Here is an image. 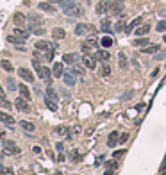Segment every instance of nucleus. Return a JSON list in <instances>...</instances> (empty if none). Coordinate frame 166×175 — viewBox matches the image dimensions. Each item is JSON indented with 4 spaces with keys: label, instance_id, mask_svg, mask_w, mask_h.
Wrapping results in <instances>:
<instances>
[{
    "label": "nucleus",
    "instance_id": "nucleus-1",
    "mask_svg": "<svg viewBox=\"0 0 166 175\" xmlns=\"http://www.w3.org/2000/svg\"><path fill=\"white\" fill-rule=\"evenodd\" d=\"M109 13L111 15H116V16H122V13H123V0H112L109 5Z\"/></svg>",
    "mask_w": 166,
    "mask_h": 175
},
{
    "label": "nucleus",
    "instance_id": "nucleus-2",
    "mask_svg": "<svg viewBox=\"0 0 166 175\" xmlns=\"http://www.w3.org/2000/svg\"><path fill=\"white\" fill-rule=\"evenodd\" d=\"M93 31H95V29H93L90 23H79V25L75 27V34H77V36H86V34H91Z\"/></svg>",
    "mask_w": 166,
    "mask_h": 175
},
{
    "label": "nucleus",
    "instance_id": "nucleus-3",
    "mask_svg": "<svg viewBox=\"0 0 166 175\" xmlns=\"http://www.w3.org/2000/svg\"><path fill=\"white\" fill-rule=\"evenodd\" d=\"M36 72H37V77L39 79H43L45 82H50V77H52V70H50V68H47V66H37Z\"/></svg>",
    "mask_w": 166,
    "mask_h": 175
},
{
    "label": "nucleus",
    "instance_id": "nucleus-4",
    "mask_svg": "<svg viewBox=\"0 0 166 175\" xmlns=\"http://www.w3.org/2000/svg\"><path fill=\"white\" fill-rule=\"evenodd\" d=\"M96 61H98V59L95 57V56H91V54H84V56H82V64H84L86 68H90V70H95V68H96Z\"/></svg>",
    "mask_w": 166,
    "mask_h": 175
},
{
    "label": "nucleus",
    "instance_id": "nucleus-5",
    "mask_svg": "<svg viewBox=\"0 0 166 175\" xmlns=\"http://www.w3.org/2000/svg\"><path fill=\"white\" fill-rule=\"evenodd\" d=\"M80 48H82V52H84V54H90L91 50L95 52V50H96V39H95V38H88L84 43H82V47H80Z\"/></svg>",
    "mask_w": 166,
    "mask_h": 175
},
{
    "label": "nucleus",
    "instance_id": "nucleus-6",
    "mask_svg": "<svg viewBox=\"0 0 166 175\" xmlns=\"http://www.w3.org/2000/svg\"><path fill=\"white\" fill-rule=\"evenodd\" d=\"M15 105H16V109H18V111H21V113H29V111H31V105H29L27 98H23V97H18V98H16Z\"/></svg>",
    "mask_w": 166,
    "mask_h": 175
},
{
    "label": "nucleus",
    "instance_id": "nucleus-7",
    "mask_svg": "<svg viewBox=\"0 0 166 175\" xmlns=\"http://www.w3.org/2000/svg\"><path fill=\"white\" fill-rule=\"evenodd\" d=\"M109 5H111L109 0H100V2L95 5L96 15H106V13H109Z\"/></svg>",
    "mask_w": 166,
    "mask_h": 175
},
{
    "label": "nucleus",
    "instance_id": "nucleus-8",
    "mask_svg": "<svg viewBox=\"0 0 166 175\" xmlns=\"http://www.w3.org/2000/svg\"><path fill=\"white\" fill-rule=\"evenodd\" d=\"M34 47H36V52H48V50H54V47L48 43V41H45V39H39L34 43Z\"/></svg>",
    "mask_w": 166,
    "mask_h": 175
},
{
    "label": "nucleus",
    "instance_id": "nucleus-9",
    "mask_svg": "<svg viewBox=\"0 0 166 175\" xmlns=\"http://www.w3.org/2000/svg\"><path fill=\"white\" fill-rule=\"evenodd\" d=\"M64 15H68V16H82L84 15V9L80 7V5H72V7H68V9H64Z\"/></svg>",
    "mask_w": 166,
    "mask_h": 175
},
{
    "label": "nucleus",
    "instance_id": "nucleus-10",
    "mask_svg": "<svg viewBox=\"0 0 166 175\" xmlns=\"http://www.w3.org/2000/svg\"><path fill=\"white\" fill-rule=\"evenodd\" d=\"M63 80H64L66 86H75V84H77V77H75V73L72 70H68V72L63 73Z\"/></svg>",
    "mask_w": 166,
    "mask_h": 175
},
{
    "label": "nucleus",
    "instance_id": "nucleus-11",
    "mask_svg": "<svg viewBox=\"0 0 166 175\" xmlns=\"http://www.w3.org/2000/svg\"><path fill=\"white\" fill-rule=\"evenodd\" d=\"M2 143H4V148H5L9 154H13V156L20 154V148L16 147V145H15V143H13V141H9V139H4Z\"/></svg>",
    "mask_w": 166,
    "mask_h": 175
},
{
    "label": "nucleus",
    "instance_id": "nucleus-12",
    "mask_svg": "<svg viewBox=\"0 0 166 175\" xmlns=\"http://www.w3.org/2000/svg\"><path fill=\"white\" fill-rule=\"evenodd\" d=\"M18 75L23 79L25 82H34V75H32V72H31L29 68H20V70H18Z\"/></svg>",
    "mask_w": 166,
    "mask_h": 175
},
{
    "label": "nucleus",
    "instance_id": "nucleus-13",
    "mask_svg": "<svg viewBox=\"0 0 166 175\" xmlns=\"http://www.w3.org/2000/svg\"><path fill=\"white\" fill-rule=\"evenodd\" d=\"M63 61H64L66 64H75V63L79 61V54H75V52L64 54V56H63Z\"/></svg>",
    "mask_w": 166,
    "mask_h": 175
},
{
    "label": "nucleus",
    "instance_id": "nucleus-14",
    "mask_svg": "<svg viewBox=\"0 0 166 175\" xmlns=\"http://www.w3.org/2000/svg\"><path fill=\"white\" fill-rule=\"evenodd\" d=\"M148 32H150V25H148V23H143L141 27H138V29L134 31L136 38H139V36H147Z\"/></svg>",
    "mask_w": 166,
    "mask_h": 175
},
{
    "label": "nucleus",
    "instance_id": "nucleus-15",
    "mask_svg": "<svg viewBox=\"0 0 166 175\" xmlns=\"http://www.w3.org/2000/svg\"><path fill=\"white\" fill-rule=\"evenodd\" d=\"M13 34L18 36V38H21V39H27L29 36H31V31H27V29H23V27H16Z\"/></svg>",
    "mask_w": 166,
    "mask_h": 175
},
{
    "label": "nucleus",
    "instance_id": "nucleus-16",
    "mask_svg": "<svg viewBox=\"0 0 166 175\" xmlns=\"http://www.w3.org/2000/svg\"><path fill=\"white\" fill-rule=\"evenodd\" d=\"M52 38L54 39H64L66 38V31L61 29V27H55V29H52Z\"/></svg>",
    "mask_w": 166,
    "mask_h": 175
},
{
    "label": "nucleus",
    "instance_id": "nucleus-17",
    "mask_svg": "<svg viewBox=\"0 0 166 175\" xmlns=\"http://www.w3.org/2000/svg\"><path fill=\"white\" fill-rule=\"evenodd\" d=\"M63 73H64L63 64H61V63H55L54 66H52V75H54V77H63Z\"/></svg>",
    "mask_w": 166,
    "mask_h": 175
},
{
    "label": "nucleus",
    "instance_id": "nucleus-18",
    "mask_svg": "<svg viewBox=\"0 0 166 175\" xmlns=\"http://www.w3.org/2000/svg\"><path fill=\"white\" fill-rule=\"evenodd\" d=\"M0 122L5 123V125H13V123H15V118L11 116V115H7V113H4V111H0Z\"/></svg>",
    "mask_w": 166,
    "mask_h": 175
},
{
    "label": "nucleus",
    "instance_id": "nucleus-19",
    "mask_svg": "<svg viewBox=\"0 0 166 175\" xmlns=\"http://www.w3.org/2000/svg\"><path fill=\"white\" fill-rule=\"evenodd\" d=\"M118 138H120V134H118L116 131H112V132L109 134V139H107V147H109V148L116 147V143H118Z\"/></svg>",
    "mask_w": 166,
    "mask_h": 175
},
{
    "label": "nucleus",
    "instance_id": "nucleus-20",
    "mask_svg": "<svg viewBox=\"0 0 166 175\" xmlns=\"http://www.w3.org/2000/svg\"><path fill=\"white\" fill-rule=\"evenodd\" d=\"M95 57L98 59V61H102V63H106V61H109V52L106 50V48H102V50H98L96 54H95Z\"/></svg>",
    "mask_w": 166,
    "mask_h": 175
},
{
    "label": "nucleus",
    "instance_id": "nucleus-21",
    "mask_svg": "<svg viewBox=\"0 0 166 175\" xmlns=\"http://www.w3.org/2000/svg\"><path fill=\"white\" fill-rule=\"evenodd\" d=\"M29 23H31V29H32V27L41 25L43 20H41V16H37V15H29Z\"/></svg>",
    "mask_w": 166,
    "mask_h": 175
},
{
    "label": "nucleus",
    "instance_id": "nucleus-22",
    "mask_svg": "<svg viewBox=\"0 0 166 175\" xmlns=\"http://www.w3.org/2000/svg\"><path fill=\"white\" fill-rule=\"evenodd\" d=\"M39 9L45 11V13H50V15H54L55 13V7L52 5V4H48V2H41V4H39Z\"/></svg>",
    "mask_w": 166,
    "mask_h": 175
},
{
    "label": "nucleus",
    "instance_id": "nucleus-23",
    "mask_svg": "<svg viewBox=\"0 0 166 175\" xmlns=\"http://www.w3.org/2000/svg\"><path fill=\"white\" fill-rule=\"evenodd\" d=\"M45 105L50 109V111H57L59 109V105H57V102L55 100H52L50 97H45Z\"/></svg>",
    "mask_w": 166,
    "mask_h": 175
},
{
    "label": "nucleus",
    "instance_id": "nucleus-24",
    "mask_svg": "<svg viewBox=\"0 0 166 175\" xmlns=\"http://www.w3.org/2000/svg\"><path fill=\"white\" fill-rule=\"evenodd\" d=\"M13 20H15V25H16V27H23V25H25V21H27V18H25L21 13H16Z\"/></svg>",
    "mask_w": 166,
    "mask_h": 175
},
{
    "label": "nucleus",
    "instance_id": "nucleus-25",
    "mask_svg": "<svg viewBox=\"0 0 166 175\" xmlns=\"http://www.w3.org/2000/svg\"><path fill=\"white\" fill-rule=\"evenodd\" d=\"M55 134H59V136H64V134H66V138H68V139H70V132H68V127H66V125H59V127H55V131H54Z\"/></svg>",
    "mask_w": 166,
    "mask_h": 175
},
{
    "label": "nucleus",
    "instance_id": "nucleus-26",
    "mask_svg": "<svg viewBox=\"0 0 166 175\" xmlns=\"http://www.w3.org/2000/svg\"><path fill=\"white\" fill-rule=\"evenodd\" d=\"M148 43H150V39H147V38H143V36H139V38H136L134 39V47H148Z\"/></svg>",
    "mask_w": 166,
    "mask_h": 175
},
{
    "label": "nucleus",
    "instance_id": "nucleus-27",
    "mask_svg": "<svg viewBox=\"0 0 166 175\" xmlns=\"http://www.w3.org/2000/svg\"><path fill=\"white\" fill-rule=\"evenodd\" d=\"M100 75H102V77H109L111 75V66L107 64V61L102 63V66H100Z\"/></svg>",
    "mask_w": 166,
    "mask_h": 175
},
{
    "label": "nucleus",
    "instance_id": "nucleus-28",
    "mask_svg": "<svg viewBox=\"0 0 166 175\" xmlns=\"http://www.w3.org/2000/svg\"><path fill=\"white\" fill-rule=\"evenodd\" d=\"M0 68H2V70H5V72H9V73L15 70V68H13V64H11V61H7V59H2V61H0Z\"/></svg>",
    "mask_w": 166,
    "mask_h": 175
},
{
    "label": "nucleus",
    "instance_id": "nucleus-29",
    "mask_svg": "<svg viewBox=\"0 0 166 175\" xmlns=\"http://www.w3.org/2000/svg\"><path fill=\"white\" fill-rule=\"evenodd\" d=\"M20 127H21L23 131H27V132H34V131H36V127H34L31 122H23V120L20 122Z\"/></svg>",
    "mask_w": 166,
    "mask_h": 175
},
{
    "label": "nucleus",
    "instance_id": "nucleus-30",
    "mask_svg": "<svg viewBox=\"0 0 166 175\" xmlns=\"http://www.w3.org/2000/svg\"><path fill=\"white\" fill-rule=\"evenodd\" d=\"M159 52V45H148L143 47V54H157Z\"/></svg>",
    "mask_w": 166,
    "mask_h": 175
},
{
    "label": "nucleus",
    "instance_id": "nucleus-31",
    "mask_svg": "<svg viewBox=\"0 0 166 175\" xmlns=\"http://www.w3.org/2000/svg\"><path fill=\"white\" fill-rule=\"evenodd\" d=\"M112 43H114V41H112V38H111V36H104V38H102V41H100L102 48H111V47H112Z\"/></svg>",
    "mask_w": 166,
    "mask_h": 175
},
{
    "label": "nucleus",
    "instance_id": "nucleus-32",
    "mask_svg": "<svg viewBox=\"0 0 166 175\" xmlns=\"http://www.w3.org/2000/svg\"><path fill=\"white\" fill-rule=\"evenodd\" d=\"M55 2L63 7V11L68 9V7H72V5H75V0H55Z\"/></svg>",
    "mask_w": 166,
    "mask_h": 175
},
{
    "label": "nucleus",
    "instance_id": "nucleus-33",
    "mask_svg": "<svg viewBox=\"0 0 166 175\" xmlns=\"http://www.w3.org/2000/svg\"><path fill=\"white\" fill-rule=\"evenodd\" d=\"M18 89H20V93H21V97H23V98H27V100L31 98V91H29V88H27L25 84H20Z\"/></svg>",
    "mask_w": 166,
    "mask_h": 175
},
{
    "label": "nucleus",
    "instance_id": "nucleus-34",
    "mask_svg": "<svg viewBox=\"0 0 166 175\" xmlns=\"http://www.w3.org/2000/svg\"><path fill=\"white\" fill-rule=\"evenodd\" d=\"M7 41H9V43H13V45H18V47H21V43H25V39L18 38V36H15V34H11V36L7 38Z\"/></svg>",
    "mask_w": 166,
    "mask_h": 175
},
{
    "label": "nucleus",
    "instance_id": "nucleus-35",
    "mask_svg": "<svg viewBox=\"0 0 166 175\" xmlns=\"http://www.w3.org/2000/svg\"><path fill=\"white\" fill-rule=\"evenodd\" d=\"M100 31L102 32H111V21L109 20H102V23H100Z\"/></svg>",
    "mask_w": 166,
    "mask_h": 175
},
{
    "label": "nucleus",
    "instance_id": "nucleus-36",
    "mask_svg": "<svg viewBox=\"0 0 166 175\" xmlns=\"http://www.w3.org/2000/svg\"><path fill=\"white\" fill-rule=\"evenodd\" d=\"M127 66H129V61H127V56H125V54L122 52V54H120V68H122V70H125Z\"/></svg>",
    "mask_w": 166,
    "mask_h": 175
},
{
    "label": "nucleus",
    "instance_id": "nucleus-37",
    "mask_svg": "<svg viewBox=\"0 0 166 175\" xmlns=\"http://www.w3.org/2000/svg\"><path fill=\"white\" fill-rule=\"evenodd\" d=\"M139 23H141V18H139V16H138L136 20H132V23H130L129 27H127V32H130V31H134V29H136V27H138Z\"/></svg>",
    "mask_w": 166,
    "mask_h": 175
},
{
    "label": "nucleus",
    "instance_id": "nucleus-38",
    "mask_svg": "<svg viewBox=\"0 0 166 175\" xmlns=\"http://www.w3.org/2000/svg\"><path fill=\"white\" fill-rule=\"evenodd\" d=\"M47 97H52V100L57 102V93H55V89L52 88V86H48V88H47Z\"/></svg>",
    "mask_w": 166,
    "mask_h": 175
},
{
    "label": "nucleus",
    "instance_id": "nucleus-39",
    "mask_svg": "<svg viewBox=\"0 0 166 175\" xmlns=\"http://www.w3.org/2000/svg\"><path fill=\"white\" fill-rule=\"evenodd\" d=\"M0 175H15V172L11 168H5V166H0Z\"/></svg>",
    "mask_w": 166,
    "mask_h": 175
},
{
    "label": "nucleus",
    "instance_id": "nucleus-40",
    "mask_svg": "<svg viewBox=\"0 0 166 175\" xmlns=\"http://www.w3.org/2000/svg\"><path fill=\"white\" fill-rule=\"evenodd\" d=\"M32 32H34L36 36H43V34H45L47 31H45L43 27H32Z\"/></svg>",
    "mask_w": 166,
    "mask_h": 175
},
{
    "label": "nucleus",
    "instance_id": "nucleus-41",
    "mask_svg": "<svg viewBox=\"0 0 166 175\" xmlns=\"http://www.w3.org/2000/svg\"><path fill=\"white\" fill-rule=\"evenodd\" d=\"M123 29H125V21H123V20H120V21L116 23V27H114V31H116V32H120V31H123Z\"/></svg>",
    "mask_w": 166,
    "mask_h": 175
},
{
    "label": "nucleus",
    "instance_id": "nucleus-42",
    "mask_svg": "<svg viewBox=\"0 0 166 175\" xmlns=\"http://www.w3.org/2000/svg\"><path fill=\"white\" fill-rule=\"evenodd\" d=\"M79 157H80L79 150H72V154H70V159H72L73 163H77V161H79Z\"/></svg>",
    "mask_w": 166,
    "mask_h": 175
},
{
    "label": "nucleus",
    "instance_id": "nucleus-43",
    "mask_svg": "<svg viewBox=\"0 0 166 175\" xmlns=\"http://www.w3.org/2000/svg\"><path fill=\"white\" fill-rule=\"evenodd\" d=\"M155 29H157V31H159V32H164V31H166V21H164V20H163V21H159V23H157V27H155Z\"/></svg>",
    "mask_w": 166,
    "mask_h": 175
},
{
    "label": "nucleus",
    "instance_id": "nucleus-44",
    "mask_svg": "<svg viewBox=\"0 0 166 175\" xmlns=\"http://www.w3.org/2000/svg\"><path fill=\"white\" fill-rule=\"evenodd\" d=\"M106 166H107V168H111V170H114V168L118 166V161H116V159H112V161H107V164H106Z\"/></svg>",
    "mask_w": 166,
    "mask_h": 175
},
{
    "label": "nucleus",
    "instance_id": "nucleus-45",
    "mask_svg": "<svg viewBox=\"0 0 166 175\" xmlns=\"http://www.w3.org/2000/svg\"><path fill=\"white\" fill-rule=\"evenodd\" d=\"M0 105H2V107H5V109H9V107H11L9 100H5V97H4V98H0Z\"/></svg>",
    "mask_w": 166,
    "mask_h": 175
},
{
    "label": "nucleus",
    "instance_id": "nucleus-46",
    "mask_svg": "<svg viewBox=\"0 0 166 175\" xmlns=\"http://www.w3.org/2000/svg\"><path fill=\"white\" fill-rule=\"evenodd\" d=\"M72 72H73L75 75H80V77L84 75V68H79V66H75V68L72 70Z\"/></svg>",
    "mask_w": 166,
    "mask_h": 175
},
{
    "label": "nucleus",
    "instance_id": "nucleus-47",
    "mask_svg": "<svg viewBox=\"0 0 166 175\" xmlns=\"http://www.w3.org/2000/svg\"><path fill=\"white\" fill-rule=\"evenodd\" d=\"M45 59H47V61H52V59H54V50L45 52Z\"/></svg>",
    "mask_w": 166,
    "mask_h": 175
},
{
    "label": "nucleus",
    "instance_id": "nucleus-48",
    "mask_svg": "<svg viewBox=\"0 0 166 175\" xmlns=\"http://www.w3.org/2000/svg\"><path fill=\"white\" fill-rule=\"evenodd\" d=\"M129 139V134L127 132H123V134H120V139H118V143H125Z\"/></svg>",
    "mask_w": 166,
    "mask_h": 175
},
{
    "label": "nucleus",
    "instance_id": "nucleus-49",
    "mask_svg": "<svg viewBox=\"0 0 166 175\" xmlns=\"http://www.w3.org/2000/svg\"><path fill=\"white\" fill-rule=\"evenodd\" d=\"M7 88H9V91L16 89V84H15V80H13V79H9V82H7Z\"/></svg>",
    "mask_w": 166,
    "mask_h": 175
},
{
    "label": "nucleus",
    "instance_id": "nucleus-50",
    "mask_svg": "<svg viewBox=\"0 0 166 175\" xmlns=\"http://www.w3.org/2000/svg\"><path fill=\"white\" fill-rule=\"evenodd\" d=\"M123 154H125V150H118V152H114V157L118 159V157H122Z\"/></svg>",
    "mask_w": 166,
    "mask_h": 175
},
{
    "label": "nucleus",
    "instance_id": "nucleus-51",
    "mask_svg": "<svg viewBox=\"0 0 166 175\" xmlns=\"http://www.w3.org/2000/svg\"><path fill=\"white\" fill-rule=\"evenodd\" d=\"M130 95H132V91H127L125 95H122V98H123V100H129V98H130Z\"/></svg>",
    "mask_w": 166,
    "mask_h": 175
},
{
    "label": "nucleus",
    "instance_id": "nucleus-52",
    "mask_svg": "<svg viewBox=\"0 0 166 175\" xmlns=\"http://www.w3.org/2000/svg\"><path fill=\"white\" fill-rule=\"evenodd\" d=\"M55 147H57V150H63V148H64V143H63V141H59Z\"/></svg>",
    "mask_w": 166,
    "mask_h": 175
},
{
    "label": "nucleus",
    "instance_id": "nucleus-53",
    "mask_svg": "<svg viewBox=\"0 0 166 175\" xmlns=\"http://www.w3.org/2000/svg\"><path fill=\"white\" fill-rule=\"evenodd\" d=\"M5 97V91H4V88H2V84H0V98Z\"/></svg>",
    "mask_w": 166,
    "mask_h": 175
},
{
    "label": "nucleus",
    "instance_id": "nucleus-54",
    "mask_svg": "<svg viewBox=\"0 0 166 175\" xmlns=\"http://www.w3.org/2000/svg\"><path fill=\"white\" fill-rule=\"evenodd\" d=\"M32 152H34V154H39V152H41V148H39V147H34V148H32Z\"/></svg>",
    "mask_w": 166,
    "mask_h": 175
},
{
    "label": "nucleus",
    "instance_id": "nucleus-55",
    "mask_svg": "<svg viewBox=\"0 0 166 175\" xmlns=\"http://www.w3.org/2000/svg\"><path fill=\"white\" fill-rule=\"evenodd\" d=\"M104 175H112V170H106V173Z\"/></svg>",
    "mask_w": 166,
    "mask_h": 175
},
{
    "label": "nucleus",
    "instance_id": "nucleus-56",
    "mask_svg": "<svg viewBox=\"0 0 166 175\" xmlns=\"http://www.w3.org/2000/svg\"><path fill=\"white\" fill-rule=\"evenodd\" d=\"M166 168V159H164V163H163V170Z\"/></svg>",
    "mask_w": 166,
    "mask_h": 175
},
{
    "label": "nucleus",
    "instance_id": "nucleus-57",
    "mask_svg": "<svg viewBox=\"0 0 166 175\" xmlns=\"http://www.w3.org/2000/svg\"><path fill=\"white\" fill-rule=\"evenodd\" d=\"M163 39H164V43H166V34H164V38H163Z\"/></svg>",
    "mask_w": 166,
    "mask_h": 175
},
{
    "label": "nucleus",
    "instance_id": "nucleus-58",
    "mask_svg": "<svg viewBox=\"0 0 166 175\" xmlns=\"http://www.w3.org/2000/svg\"><path fill=\"white\" fill-rule=\"evenodd\" d=\"M0 166H2V164H0Z\"/></svg>",
    "mask_w": 166,
    "mask_h": 175
}]
</instances>
